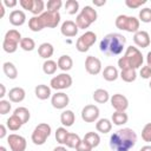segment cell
I'll return each mask as SVG.
<instances>
[{"instance_id":"cell-1","label":"cell","mask_w":151,"mask_h":151,"mask_svg":"<svg viewBox=\"0 0 151 151\" xmlns=\"http://www.w3.org/2000/svg\"><path fill=\"white\" fill-rule=\"evenodd\" d=\"M137 142L136 132L130 127H124L110 137V147L114 151H130Z\"/></svg>"},{"instance_id":"cell-2","label":"cell","mask_w":151,"mask_h":151,"mask_svg":"<svg viewBox=\"0 0 151 151\" xmlns=\"http://www.w3.org/2000/svg\"><path fill=\"white\" fill-rule=\"evenodd\" d=\"M125 42H126V39L123 34L109 33L101 39L99 44V48L105 55H109V57L119 55L125 47Z\"/></svg>"},{"instance_id":"cell-3","label":"cell","mask_w":151,"mask_h":151,"mask_svg":"<svg viewBox=\"0 0 151 151\" xmlns=\"http://www.w3.org/2000/svg\"><path fill=\"white\" fill-rule=\"evenodd\" d=\"M143 61H144V58H143L142 52L134 46H129L124 55L118 59V66L120 70H125V68L137 70L142 67Z\"/></svg>"},{"instance_id":"cell-4","label":"cell","mask_w":151,"mask_h":151,"mask_svg":"<svg viewBox=\"0 0 151 151\" xmlns=\"http://www.w3.org/2000/svg\"><path fill=\"white\" fill-rule=\"evenodd\" d=\"M114 24L116 27L122 31H126L130 33H136L139 31V19H137L136 17L120 14L116 18Z\"/></svg>"},{"instance_id":"cell-5","label":"cell","mask_w":151,"mask_h":151,"mask_svg":"<svg viewBox=\"0 0 151 151\" xmlns=\"http://www.w3.org/2000/svg\"><path fill=\"white\" fill-rule=\"evenodd\" d=\"M21 34L18 29H9L6 32L2 41V48L7 53H14L21 41Z\"/></svg>"},{"instance_id":"cell-6","label":"cell","mask_w":151,"mask_h":151,"mask_svg":"<svg viewBox=\"0 0 151 151\" xmlns=\"http://www.w3.org/2000/svg\"><path fill=\"white\" fill-rule=\"evenodd\" d=\"M51 132H52V129L47 123H40L34 127L32 132V137H31L32 142L35 145H44L47 138L50 137Z\"/></svg>"},{"instance_id":"cell-7","label":"cell","mask_w":151,"mask_h":151,"mask_svg":"<svg viewBox=\"0 0 151 151\" xmlns=\"http://www.w3.org/2000/svg\"><path fill=\"white\" fill-rule=\"evenodd\" d=\"M96 40H97L96 33L92 31H87L78 38V40L76 42V48L81 53L87 52L90 50V47L96 42Z\"/></svg>"},{"instance_id":"cell-8","label":"cell","mask_w":151,"mask_h":151,"mask_svg":"<svg viewBox=\"0 0 151 151\" xmlns=\"http://www.w3.org/2000/svg\"><path fill=\"white\" fill-rule=\"evenodd\" d=\"M72 77L67 73H60L51 79V88L53 90H66L72 85Z\"/></svg>"},{"instance_id":"cell-9","label":"cell","mask_w":151,"mask_h":151,"mask_svg":"<svg viewBox=\"0 0 151 151\" xmlns=\"http://www.w3.org/2000/svg\"><path fill=\"white\" fill-rule=\"evenodd\" d=\"M40 19L44 24V27L54 28L60 22V14H59V12L45 11L42 14H40Z\"/></svg>"},{"instance_id":"cell-10","label":"cell","mask_w":151,"mask_h":151,"mask_svg":"<svg viewBox=\"0 0 151 151\" xmlns=\"http://www.w3.org/2000/svg\"><path fill=\"white\" fill-rule=\"evenodd\" d=\"M7 143L12 151H25L27 146L26 139L22 136L15 133H12L7 137Z\"/></svg>"},{"instance_id":"cell-11","label":"cell","mask_w":151,"mask_h":151,"mask_svg":"<svg viewBox=\"0 0 151 151\" xmlns=\"http://www.w3.org/2000/svg\"><path fill=\"white\" fill-rule=\"evenodd\" d=\"M85 70L88 74L96 76L101 71V61L93 55H88L85 59Z\"/></svg>"},{"instance_id":"cell-12","label":"cell","mask_w":151,"mask_h":151,"mask_svg":"<svg viewBox=\"0 0 151 151\" xmlns=\"http://www.w3.org/2000/svg\"><path fill=\"white\" fill-rule=\"evenodd\" d=\"M99 118V109L96 105H86L81 110V119L85 123H93Z\"/></svg>"},{"instance_id":"cell-13","label":"cell","mask_w":151,"mask_h":151,"mask_svg":"<svg viewBox=\"0 0 151 151\" xmlns=\"http://www.w3.org/2000/svg\"><path fill=\"white\" fill-rule=\"evenodd\" d=\"M111 105L116 111H123L125 112V110L129 107V100L124 94L120 93H116L110 98Z\"/></svg>"},{"instance_id":"cell-14","label":"cell","mask_w":151,"mask_h":151,"mask_svg":"<svg viewBox=\"0 0 151 151\" xmlns=\"http://www.w3.org/2000/svg\"><path fill=\"white\" fill-rule=\"evenodd\" d=\"M68 103H70V98H68V96H67L66 93H64V92H57V93L53 94L52 98H51V104H52V106H53L54 109H57V110H63V109H65V107L68 105Z\"/></svg>"},{"instance_id":"cell-15","label":"cell","mask_w":151,"mask_h":151,"mask_svg":"<svg viewBox=\"0 0 151 151\" xmlns=\"http://www.w3.org/2000/svg\"><path fill=\"white\" fill-rule=\"evenodd\" d=\"M78 26L74 21L72 20H66L61 24V27H60V32L64 37H67V38H72V37H76L77 33H78Z\"/></svg>"},{"instance_id":"cell-16","label":"cell","mask_w":151,"mask_h":151,"mask_svg":"<svg viewBox=\"0 0 151 151\" xmlns=\"http://www.w3.org/2000/svg\"><path fill=\"white\" fill-rule=\"evenodd\" d=\"M133 41L138 47L145 48L150 45V41H151L150 34L146 31H138L133 34Z\"/></svg>"},{"instance_id":"cell-17","label":"cell","mask_w":151,"mask_h":151,"mask_svg":"<svg viewBox=\"0 0 151 151\" xmlns=\"http://www.w3.org/2000/svg\"><path fill=\"white\" fill-rule=\"evenodd\" d=\"M26 21V14L20 9H14L9 14V22L13 26H21Z\"/></svg>"},{"instance_id":"cell-18","label":"cell","mask_w":151,"mask_h":151,"mask_svg":"<svg viewBox=\"0 0 151 151\" xmlns=\"http://www.w3.org/2000/svg\"><path fill=\"white\" fill-rule=\"evenodd\" d=\"M26 97V92L22 87H13L8 92V98L13 103H21Z\"/></svg>"},{"instance_id":"cell-19","label":"cell","mask_w":151,"mask_h":151,"mask_svg":"<svg viewBox=\"0 0 151 151\" xmlns=\"http://www.w3.org/2000/svg\"><path fill=\"white\" fill-rule=\"evenodd\" d=\"M34 93L37 96L38 99L40 100H46L51 97V87L45 85V84H40L38 86H35L34 88Z\"/></svg>"},{"instance_id":"cell-20","label":"cell","mask_w":151,"mask_h":151,"mask_svg":"<svg viewBox=\"0 0 151 151\" xmlns=\"http://www.w3.org/2000/svg\"><path fill=\"white\" fill-rule=\"evenodd\" d=\"M53 52H54V48L52 46V44L50 42H42L39 47H38V53L41 58L48 60L52 55H53Z\"/></svg>"},{"instance_id":"cell-21","label":"cell","mask_w":151,"mask_h":151,"mask_svg":"<svg viewBox=\"0 0 151 151\" xmlns=\"http://www.w3.org/2000/svg\"><path fill=\"white\" fill-rule=\"evenodd\" d=\"M57 64H58V67H59L61 71L67 72V71H70V70L72 68V66H73V60H72V58H71L70 55L64 54V55L59 57Z\"/></svg>"},{"instance_id":"cell-22","label":"cell","mask_w":151,"mask_h":151,"mask_svg":"<svg viewBox=\"0 0 151 151\" xmlns=\"http://www.w3.org/2000/svg\"><path fill=\"white\" fill-rule=\"evenodd\" d=\"M2 71L8 79H15L18 77V70L15 65L11 61H6L2 64Z\"/></svg>"},{"instance_id":"cell-23","label":"cell","mask_w":151,"mask_h":151,"mask_svg":"<svg viewBox=\"0 0 151 151\" xmlns=\"http://www.w3.org/2000/svg\"><path fill=\"white\" fill-rule=\"evenodd\" d=\"M103 77H104V79L107 80V81H114V80H117V78L119 77V72H118V70H117L114 66L109 65V66H106V67L104 68V71H103Z\"/></svg>"},{"instance_id":"cell-24","label":"cell","mask_w":151,"mask_h":151,"mask_svg":"<svg viewBox=\"0 0 151 151\" xmlns=\"http://www.w3.org/2000/svg\"><path fill=\"white\" fill-rule=\"evenodd\" d=\"M74 120H76V116H74L73 111H71V110H65V111L60 114V122H61V124H63L64 126H66V127L72 126L73 123H74Z\"/></svg>"},{"instance_id":"cell-25","label":"cell","mask_w":151,"mask_h":151,"mask_svg":"<svg viewBox=\"0 0 151 151\" xmlns=\"http://www.w3.org/2000/svg\"><path fill=\"white\" fill-rule=\"evenodd\" d=\"M93 99H94V101H97V103H99V104H105L106 101H109L110 100V94H109V92L106 91V90H104V88H97L94 92H93Z\"/></svg>"},{"instance_id":"cell-26","label":"cell","mask_w":151,"mask_h":151,"mask_svg":"<svg viewBox=\"0 0 151 151\" xmlns=\"http://www.w3.org/2000/svg\"><path fill=\"white\" fill-rule=\"evenodd\" d=\"M96 129L100 133H109L112 129V123L107 118H101L96 123Z\"/></svg>"},{"instance_id":"cell-27","label":"cell","mask_w":151,"mask_h":151,"mask_svg":"<svg viewBox=\"0 0 151 151\" xmlns=\"http://www.w3.org/2000/svg\"><path fill=\"white\" fill-rule=\"evenodd\" d=\"M119 77L125 81V83H132L137 79V72L134 68H125L122 70L119 73Z\"/></svg>"},{"instance_id":"cell-28","label":"cell","mask_w":151,"mask_h":151,"mask_svg":"<svg viewBox=\"0 0 151 151\" xmlns=\"http://www.w3.org/2000/svg\"><path fill=\"white\" fill-rule=\"evenodd\" d=\"M13 114H14V116H17V117L21 120L22 125H24V124H26V123L29 120V118H31V113H29V111H28L26 107H24V106L17 107V109L14 110Z\"/></svg>"},{"instance_id":"cell-29","label":"cell","mask_w":151,"mask_h":151,"mask_svg":"<svg viewBox=\"0 0 151 151\" xmlns=\"http://www.w3.org/2000/svg\"><path fill=\"white\" fill-rule=\"evenodd\" d=\"M129 120V116L123 112V111H116L114 113H112V123L114 125H124L126 124Z\"/></svg>"},{"instance_id":"cell-30","label":"cell","mask_w":151,"mask_h":151,"mask_svg":"<svg viewBox=\"0 0 151 151\" xmlns=\"http://www.w3.org/2000/svg\"><path fill=\"white\" fill-rule=\"evenodd\" d=\"M28 27L31 31L33 32H40L44 27V24L40 19V15H37V17H32L29 20H28Z\"/></svg>"},{"instance_id":"cell-31","label":"cell","mask_w":151,"mask_h":151,"mask_svg":"<svg viewBox=\"0 0 151 151\" xmlns=\"http://www.w3.org/2000/svg\"><path fill=\"white\" fill-rule=\"evenodd\" d=\"M83 140H85L88 145H91L93 149L94 147H97L98 145H99V143H100V137H99V134L97 133V132H87L85 136H84V139Z\"/></svg>"},{"instance_id":"cell-32","label":"cell","mask_w":151,"mask_h":151,"mask_svg":"<svg viewBox=\"0 0 151 151\" xmlns=\"http://www.w3.org/2000/svg\"><path fill=\"white\" fill-rule=\"evenodd\" d=\"M87 20H90V22L92 24V22H94L96 20H97V18H98V14H97V11L93 8V7H91V6H85L83 9H81V12H80Z\"/></svg>"},{"instance_id":"cell-33","label":"cell","mask_w":151,"mask_h":151,"mask_svg":"<svg viewBox=\"0 0 151 151\" xmlns=\"http://www.w3.org/2000/svg\"><path fill=\"white\" fill-rule=\"evenodd\" d=\"M57 68H58V64H57L54 60L48 59V60H45L44 64H42V71H44V73L47 74V76L54 74L55 71H57Z\"/></svg>"},{"instance_id":"cell-34","label":"cell","mask_w":151,"mask_h":151,"mask_svg":"<svg viewBox=\"0 0 151 151\" xmlns=\"http://www.w3.org/2000/svg\"><path fill=\"white\" fill-rule=\"evenodd\" d=\"M80 142H81V139H80V137L78 134L70 132L67 134L66 140H65V145L67 147H71V149H77V146L80 144Z\"/></svg>"},{"instance_id":"cell-35","label":"cell","mask_w":151,"mask_h":151,"mask_svg":"<svg viewBox=\"0 0 151 151\" xmlns=\"http://www.w3.org/2000/svg\"><path fill=\"white\" fill-rule=\"evenodd\" d=\"M6 124H7V127H8L11 131H18V130L22 126L21 120H20L17 116H14V114H12V116L7 119Z\"/></svg>"},{"instance_id":"cell-36","label":"cell","mask_w":151,"mask_h":151,"mask_svg":"<svg viewBox=\"0 0 151 151\" xmlns=\"http://www.w3.org/2000/svg\"><path fill=\"white\" fill-rule=\"evenodd\" d=\"M65 9L68 14L73 15L79 11V2L77 0H67L65 2Z\"/></svg>"},{"instance_id":"cell-37","label":"cell","mask_w":151,"mask_h":151,"mask_svg":"<svg viewBox=\"0 0 151 151\" xmlns=\"http://www.w3.org/2000/svg\"><path fill=\"white\" fill-rule=\"evenodd\" d=\"M20 47L24 50V51H27V52H31L35 48V42L32 38H22L21 41H20Z\"/></svg>"},{"instance_id":"cell-38","label":"cell","mask_w":151,"mask_h":151,"mask_svg":"<svg viewBox=\"0 0 151 151\" xmlns=\"http://www.w3.org/2000/svg\"><path fill=\"white\" fill-rule=\"evenodd\" d=\"M44 8H45V2L42 0H34V4H33V8L31 11V13L37 17V15H40L44 13Z\"/></svg>"},{"instance_id":"cell-39","label":"cell","mask_w":151,"mask_h":151,"mask_svg":"<svg viewBox=\"0 0 151 151\" xmlns=\"http://www.w3.org/2000/svg\"><path fill=\"white\" fill-rule=\"evenodd\" d=\"M138 17H139V21H142V22H145V24L151 22V8L145 7V8L140 9Z\"/></svg>"},{"instance_id":"cell-40","label":"cell","mask_w":151,"mask_h":151,"mask_svg":"<svg viewBox=\"0 0 151 151\" xmlns=\"http://www.w3.org/2000/svg\"><path fill=\"white\" fill-rule=\"evenodd\" d=\"M70 132L65 129V127H58L55 131V139L59 144H65V140L67 138V134Z\"/></svg>"},{"instance_id":"cell-41","label":"cell","mask_w":151,"mask_h":151,"mask_svg":"<svg viewBox=\"0 0 151 151\" xmlns=\"http://www.w3.org/2000/svg\"><path fill=\"white\" fill-rule=\"evenodd\" d=\"M61 6H63L61 0H48L47 4H46L47 11H52V12H59Z\"/></svg>"},{"instance_id":"cell-42","label":"cell","mask_w":151,"mask_h":151,"mask_svg":"<svg viewBox=\"0 0 151 151\" xmlns=\"http://www.w3.org/2000/svg\"><path fill=\"white\" fill-rule=\"evenodd\" d=\"M142 138L146 143H150L151 142V123H147L143 127V130H142Z\"/></svg>"},{"instance_id":"cell-43","label":"cell","mask_w":151,"mask_h":151,"mask_svg":"<svg viewBox=\"0 0 151 151\" xmlns=\"http://www.w3.org/2000/svg\"><path fill=\"white\" fill-rule=\"evenodd\" d=\"M145 4H146V0H125V5L131 9L138 8Z\"/></svg>"},{"instance_id":"cell-44","label":"cell","mask_w":151,"mask_h":151,"mask_svg":"<svg viewBox=\"0 0 151 151\" xmlns=\"http://www.w3.org/2000/svg\"><path fill=\"white\" fill-rule=\"evenodd\" d=\"M11 107L12 106L8 100H5V99L0 100V114H7L11 111Z\"/></svg>"},{"instance_id":"cell-45","label":"cell","mask_w":151,"mask_h":151,"mask_svg":"<svg viewBox=\"0 0 151 151\" xmlns=\"http://www.w3.org/2000/svg\"><path fill=\"white\" fill-rule=\"evenodd\" d=\"M139 74L143 79H151V67L150 66H143L139 71Z\"/></svg>"},{"instance_id":"cell-46","label":"cell","mask_w":151,"mask_h":151,"mask_svg":"<svg viewBox=\"0 0 151 151\" xmlns=\"http://www.w3.org/2000/svg\"><path fill=\"white\" fill-rule=\"evenodd\" d=\"M19 4H20V6H21L24 9H27L28 12H31L32 8H33L34 0H20Z\"/></svg>"},{"instance_id":"cell-47","label":"cell","mask_w":151,"mask_h":151,"mask_svg":"<svg viewBox=\"0 0 151 151\" xmlns=\"http://www.w3.org/2000/svg\"><path fill=\"white\" fill-rule=\"evenodd\" d=\"M92 149H93V147H92L91 145H88L85 140H81L80 144L77 146L76 150H77V151H92Z\"/></svg>"},{"instance_id":"cell-48","label":"cell","mask_w":151,"mask_h":151,"mask_svg":"<svg viewBox=\"0 0 151 151\" xmlns=\"http://www.w3.org/2000/svg\"><path fill=\"white\" fill-rule=\"evenodd\" d=\"M2 4L5 5V7L12 8V7H15V6H17L18 1H17V0H2Z\"/></svg>"},{"instance_id":"cell-49","label":"cell","mask_w":151,"mask_h":151,"mask_svg":"<svg viewBox=\"0 0 151 151\" xmlns=\"http://www.w3.org/2000/svg\"><path fill=\"white\" fill-rule=\"evenodd\" d=\"M5 136H6V127L4 124H1L0 125V139L5 138Z\"/></svg>"},{"instance_id":"cell-50","label":"cell","mask_w":151,"mask_h":151,"mask_svg":"<svg viewBox=\"0 0 151 151\" xmlns=\"http://www.w3.org/2000/svg\"><path fill=\"white\" fill-rule=\"evenodd\" d=\"M0 98H4L5 96H6V87H5V85L4 84H0Z\"/></svg>"},{"instance_id":"cell-51","label":"cell","mask_w":151,"mask_h":151,"mask_svg":"<svg viewBox=\"0 0 151 151\" xmlns=\"http://www.w3.org/2000/svg\"><path fill=\"white\" fill-rule=\"evenodd\" d=\"M106 4L105 0H101V1H98V0H93V5L94 6H104Z\"/></svg>"},{"instance_id":"cell-52","label":"cell","mask_w":151,"mask_h":151,"mask_svg":"<svg viewBox=\"0 0 151 151\" xmlns=\"http://www.w3.org/2000/svg\"><path fill=\"white\" fill-rule=\"evenodd\" d=\"M146 63H147V66H150L151 67V51L147 53V55H146Z\"/></svg>"},{"instance_id":"cell-53","label":"cell","mask_w":151,"mask_h":151,"mask_svg":"<svg viewBox=\"0 0 151 151\" xmlns=\"http://www.w3.org/2000/svg\"><path fill=\"white\" fill-rule=\"evenodd\" d=\"M0 9H1V15H0V18H4V15H5V5H4L2 2H0Z\"/></svg>"},{"instance_id":"cell-54","label":"cell","mask_w":151,"mask_h":151,"mask_svg":"<svg viewBox=\"0 0 151 151\" xmlns=\"http://www.w3.org/2000/svg\"><path fill=\"white\" fill-rule=\"evenodd\" d=\"M139 151H151V145H145V146H143Z\"/></svg>"},{"instance_id":"cell-55","label":"cell","mask_w":151,"mask_h":151,"mask_svg":"<svg viewBox=\"0 0 151 151\" xmlns=\"http://www.w3.org/2000/svg\"><path fill=\"white\" fill-rule=\"evenodd\" d=\"M53 151H67V149H66V147H64V146H57Z\"/></svg>"},{"instance_id":"cell-56","label":"cell","mask_w":151,"mask_h":151,"mask_svg":"<svg viewBox=\"0 0 151 151\" xmlns=\"http://www.w3.org/2000/svg\"><path fill=\"white\" fill-rule=\"evenodd\" d=\"M0 151H7L5 146H0Z\"/></svg>"},{"instance_id":"cell-57","label":"cell","mask_w":151,"mask_h":151,"mask_svg":"<svg viewBox=\"0 0 151 151\" xmlns=\"http://www.w3.org/2000/svg\"><path fill=\"white\" fill-rule=\"evenodd\" d=\"M149 86H150V88H151V79H150V84H149Z\"/></svg>"}]
</instances>
